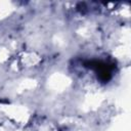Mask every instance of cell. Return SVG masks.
I'll use <instances>...</instances> for the list:
<instances>
[{
    "instance_id": "cell-1",
    "label": "cell",
    "mask_w": 131,
    "mask_h": 131,
    "mask_svg": "<svg viewBox=\"0 0 131 131\" xmlns=\"http://www.w3.org/2000/svg\"><path fill=\"white\" fill-rule=\"evenodd\" d=\"M85 67L92 69L95 72L97 80H99L102 83H107L113 77V72L116 68V64L114 62H110L106 60L92 59L87 60L85 62Z\"/></svg>"
}]
</instances>
